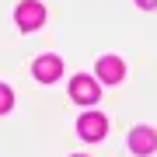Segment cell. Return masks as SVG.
I'll use <instances>...</instances> for the list:
<instances>
[{
  "label": "cell",
  "mask_w": 157,
  "mask_h": 157,
  "mask_svg": "<svg viewBox=\"0 0 157 157\" xmlns=\"http://www.w3.org/2000/svg\"><path fill=\"white\" fill-rule=\"evenodd\" d=\"M77 133H80V140H87V143H98V140H105V133H108V122H105V115H101V112H87V115H80V122H77Z\"/></svg>",
  "instance_id": "1"
},
{
  "label": "cell",
  "mask_w": 157,
  "mask_h": 157,
  "mask_svg": "<svg viewBox=\"0 0 157 157\" xmlns=\"http://www.w3.org/2000/svg\"><path fill=\"white\" fill-rule=\"evenodd\" d=\"M42 21H45V11H42L39 0H25V4H17V28H21V32H35Z\"/></svg>",
  "instance_id": "2"
},
{
  "label": "cell",
  "mask_w": 157,
  "mask_h": 157,
  "mask_svg": "<svg viewBox=\"0 0 157 157\" xmlns=\"http://www.w3.org/2000/svg\"><path fill=\"white\" fill-rule=\"evenodd\" d=\"M70 94H73V101H80V105H94L98 94H101V87L87 77V73H77V77L70 80Z\"/></svg>",
  "instance_id": "3"
},
{
  "label": "cell",
  "mask_w": 157,
  "mask_h": 157,
  "mask_svg": "<svg viewBox=\"0 0 157 157\" xmlns=\"http://www.w3.org/2000/svg\"><path fill=\"white\" fill-rule=\"evenodd\" d=\"M129 147H133V154H140V157L154 154L157 150V133L150 126H136L133 133H129Z\"/></svg>",
  "instance_id": "4"
},
{
  "label": "cell",
  "mask_w": 157,
  "mask_h": 157,
  "mask_svg": "<svg viewBox=\"0 0 157 157\" xmlns=\"http://www.w3.org/2000/svg\"><path fill=\"white\" fill-rule=\"evenodd\" d=\"M32 73H35V80H42V84H52V80H59L63 63H59V56H39L32 63Z\"/></svg>",
  "instance_id": "5"
},
{
  "label": "cell",
  "mask_w": 157,
  "mask_h": 157,
  "mask_svg": "<svg viewBox=\"0 0 157 157\" xmlns=\"http://www.w3.org/2000/svg\"><path fill=\"white\" fill-rule=\"evenodd\" d=\"M126 77V67L119 56H101L98 59V80H105V84H119V80Z\"/></svg>",
  "instance_id": "6"
},
{
  "label": "cell",
  "mask_w": 157,
  "mask_h": 157,
  "mask_svg": "<svg viewBox=\"0 0 157 157\" xmlns=\"http://www.w3.org/2000/svg\"><path fill=\"white\" fill-rule=\"evenodd\" d=\"M11 105H14V91L7 87V84H0V115L11 112Z\"/></svg>",
  "instance_id": "7"
},
{
  "label": "cell",
  "mask_w": 157,
  "mask_h": 157,
  "mask_svg": "<svg viewBox=\"0 0 157 157\" xmlns=\"http://www.w3.org/2000/svg\"><path fill=\"white\" fill-rule=\"evenodd\" d=\"M140 7H157V0H136Z\"/></svg>",
  "instance_id": "8"
},
{
  "label": "cell",
  "mask_w": 157,
  "mask_h": 157,
  "mask_svg": "<svg viewBox=\"0 0 157 157\" xmlns=\"http://www.w3.org/2000/svg\"><path fill=\"white\" fill-rule=\"evenodd\" d=\"M77 157H80V154H77Z\"/></svg>",
  "instance_id": "9"
}]
</instances>
